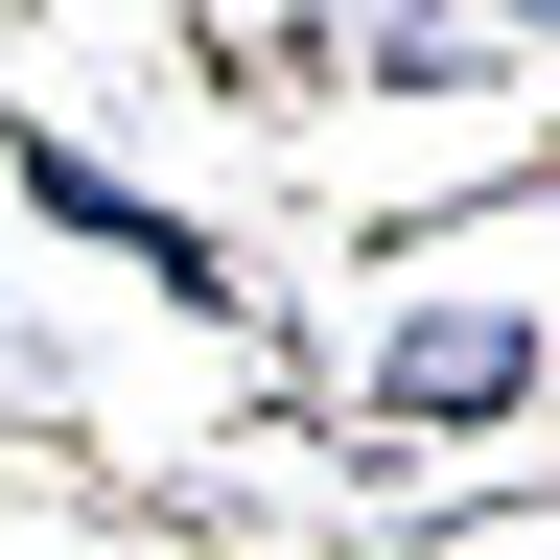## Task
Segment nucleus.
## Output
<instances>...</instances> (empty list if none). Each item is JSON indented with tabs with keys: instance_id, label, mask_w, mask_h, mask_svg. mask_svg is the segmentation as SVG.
Returning a JSON list of instances; mask_svg holds the SVG:
<instances>
[{
	"instance_id": "f257e3e1",
	"label": "nucleus",
	"mask_w": 560,
	"mask_h": 560,
	"mask_svg": "<svg viewBox=\"0 0 560 560\" xmlns=\"http://www.w3.org/2000/svg\"><path fill=\"white\" fill-rule=\"evenodd\" d=\"M514 374H537V327H514V304H420V327H397V397H420V420H490Z\"/></svg>"
}]
</instances>
